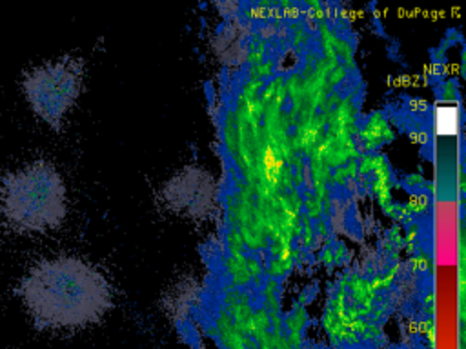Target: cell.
Here are the masks:
<instances>
[{
  "mask_svg": "<svg viewBox=\"0 0 466 349\" xmlns=\"http://www.w3.org/2000/svg\"><path fill=\"white\" fill-rule=\"evenodd\" d=\"M18 294L38 329H73L98 322L111 305V291L87 262L56 256L35 264Z\"/></svg>",
  "mask_w": 466,
  "mask_h": 349,
  "instance_id": "1",
  "label": "cell"
},
{
  "mask_svg": "<svg viewBox=\"0 0 466 349\" xmlns=\"http://www.w3.org/2000/svg\"><path fill=\"white\" fill-rule=\"evenodd\" d=\"M67 213L66 185L51 162L35 160L4 176L0 216L16 233H44L58 227Z\"/></svg>",
  "mask_w": 466,
  "mask_h": 349,
  "instance_id": "2",
  "label": "cell"
},
{
  "mask_svg": "<svg viewBox=\"0 0 466 349\" xmlns=\"http://www.w3.org/2000/svg\"><path fill=\"white\" fill-rule=\"evenodd\" d=\"M84 64L73 56H62L25 73L24 93L31 109L55 129H60L66 113L82 91Z\"/></svg>",
  "mask_w": 466,
  "mask_h": 349,
  "instance_id": "3",
  "label": "cell"
},
{
  "mask_svg": "<svg viewBox=\"0 0 466 349\" xmlns=\"http://www.w3.org/2000/svg\"><path fill=\"white\" fill-rule=\"evenodd\" d=\"M189 189L186 191L177 178L171 180V184L167 185V198L169 204L178 209L184 211L187 214H197V213H204L206 205L211 200V193H213V185L208 180V176H204L202 173H193L189 171Z\"/></svg>",
  "mask_w": 466,
  "mask_h": 349,
  "instance_id": "4",
  "label": "cell"
}]
</instances>
